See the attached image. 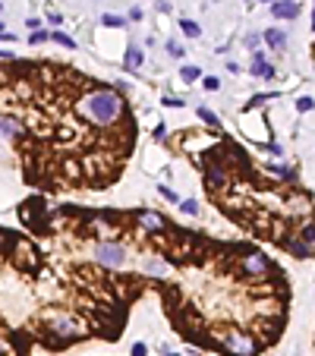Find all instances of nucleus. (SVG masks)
<instances>
[{
    "label": "nucleus",
    "instance_id": "nucleus-1",
    "mask_svg": "<svg viewBox=\"0 0 315 356\" xmlns=\"http://www.w3.org/2000/svg\"><path fill=\"white\" fill-rule=\"evenodd\" d=\"M76 110L91 126H104V129H120L123 123H133V117L126 114L123 98L107 85H91L85 95H79Z\"/></svg>",
    "mask_w": 315,
    "mask_h": 356
},
{
    "label": "nucleus",
    "instance_id": "nucleus-2",
    "mask_svg": "<svg viewBox=\"0 0 315 356\" xmlns=\"http://www.w3.org/2000/svg\"><path fill=\"white\" fill-rule=\"evenodd\" d=\"M258 347H262V344H255L249 331H230L224 341L217 344V350L227 353V356H255Z\"/></svg>",
    "mask_w": 315,
    "mask_h": 356
},
{
    "label": "nucleus",
    "instance_id": "nucleus-3",
    "mask_svg": "<svg viewBox=\"0 0 315 356\" xmlns=\"http://www.w3.org/2000/svg\"><path fill=\"white\" fill-rule=\"evenodd\" d=\"M95 262L104 268H123L129 262V249L120 246V243H107V240H98L95 243Z\"/></svg>",
    "mask_w": 315,
    "mask_h": 356
},
{
    "label": "nucleus",
    "instance_id": "nucleus-4",
    "mask_svg": "<svg viewBox=\"0 0 315 356\" xmlns=\"http://www.w3.org/2000/svg\"><path fill=\"white\" fill-rule=\"evenodd\" d=\"M274 271H281V268H274L271 265V258L262 255L258 249H243V255H239V274H274Z\"/></svg>",
    "mask_w": 315,
    "mask_h": 356
},
{
    "label": "nucleus",
    "instance_id": "nucleus-5",
    "mask_svg": "<svg viewBox=\"0 0 315 356\" xmlns=\"http://www.w3.org/2000/svg\"><path fill=\"white\" fill-rule=\"evenodd\" d=\"M47 328H51V334H63V344L82 334V322L76 315H54L47 322Z\"/></svg>",
    "mask_w": 315,
    "mask_h": 356
},
{
    "label": "nucleus",
    "instance_id": "nucleus-6",
    "mask_svg": "<svg viewBox=\"0 0 315 356\" xmlns=\"http://www.w3.org/2000/svg\"><path fill=\"white\" fill-rule=\"evenodd\" d=\"M136 224H139V227L142 230H152V233H171L174 227H171V224L167 221H164L161 215H155V211H136Z\"/></svg>",
    "mask_w": 315,
    "mask_h": 356
},
{
    "label": "nucleus",
    "instance_id": "nucleus-7",
    "mask_svg": "<svg viewBox=\"0 0 315 356\" xmlns=\"http://www.w3.org/2000/svg\"><path fill=\"white\" fill-rule=\"evenodd\" d=\"M300 4H296V0H274L271 4V16L274 19H296V16H300Z\"/></svg>",
    "mask_w": 315,
    "mask_h": 356
},
{
    "label": "nucleus",
    "instance_id": "nucleus-8",
    "mask_svg": "<svg viewBox=\"0 0 315 356\" xmlns=\"http://www.w3.org/2000/svg\"><path fill=\"white\" fill-rule=\"evenodd\" d=\"M252 76H262V79L274 76V66L265 63V54H252Z\"/></svg>",
    "mask_w": 315,
    "mask_h": 356
},
{
    "label": "nucleus",
    "instance_id": "nucleus-9",
    "mask_svg": "<svg viewBox=\"0 0 315 356\" xmlns=\"http://www.w3.org/2000/svg\"><path fill=\"white\" fill-rule=\"evenodd\" d=\"M142 60H145V54H142V48H126V57H123V66L126 69H139L142 66Z\"/></svg>",
    "mask_w": 315,
    "mask_h": 356
},
{
    "label": "nucleus",
    "instance_id": "nucleus-10",
    "mask_svg": "<svg viewBox=\"0 0 315 356\" xmlns=\"http://www.w3.org/2000/svg\"><path fill=\"white\" fill-rule=\"evenodd\" d=\"M16 133H19V123H16L13 117H0V136H4V139H13Z\"/></svg>",
    "mask_w": 315,
    "mask_h": 356
},
{
    "label": "nucleus",
    "instance_id": "nucleus-11",
    "mask_svg": "<svg viewBox=\"0 0 315 356\" xmlns=\"http://www.w3.org/2000/svg\"><path fill=\"white\" fill-rule=\"evenodd\" d=\"M265 41H268V48H284V44H287V35L277 32V29H268V32H265Z\"/></svg>",
    "mask_w": 315,
    "mask_h": 356
},
{
    "label": "nucleus",
    "instance_id": "nucleus-12",
    "mask_svg": "<svg viewBox=\"0 0 315 356\" xmlns=\"http://www.w3.org/2000/svg\"><path fill=\"white\" fill-rule=\"evenodd\" d=\"M180 29H183V35H186V38H199V35H202V26L192 22V19H180Z\"/></svg>",
    "mask_w": 315,
    "mask_h": 356
},
{
    "label": "nucleus",
    "instance_id": "nucleus-13",
    "mask_svg": "<svg viewBox=\"0 0 315 356\" xmlns=\"http://www.w3.org/2000/svg\"><path fill=\"white\" fill-rule=\"evenodd\" d=\"M180 76H183V82H196V79L202 76V69H199V66H183Z\"/></svg>",
    "mask_w": 315,
    "mask_h": 356
},
{
    "label": "nucleus",
    "instance_id": "nucleus-14",
    "mask_svg": "<svg viewBox=\"0 0 315 356\" xmlns=\"http://www.w3.org/2000/svg\"><path fill=\"white\" fill-rule=\"evenodd\" d=\"M51 38H54V41H57V44H63V48H69V51H72V48H76V41H72V38H66V35H63V32H54V35H51Z\"/></svg>",
    "mask_w": 315,
    "mask_h": 356
},
{
    "label": "nucleus",
    "instance_id": "nucleus-15",
    "mask_svg": "<svg viewBox=\"0 0 315 356\" xmlns=\"http://www.w3.org/2000/svg\"><path fill=\"white\" fill-rule=\"evenodd\" d=\"M101 22H104V26H110V29L126 26V19H120V16H110V13H107V16H101Z\"/></svg>",
    "mask_w": 315,
    "mask_h": 356
},
{
    "label": "nucleus",
    "instance_id": "nucleus-16",
    "mask_svg": "<svg viewBox=\"0 0 315 356\" xmlns=\"http://www.w3.org/2000/svg\"><path fill=\"white\" fill-rule=\"evenodd\" d=\"M180 208L186 211V215H199V202L196 199H186V202H180Z\"/></svg>",
    "mask_w": 315,
    "mask_h": 356
},
{
    "label": "nucleus",
    "instance_id": "nucleus-17",
    "mask_svg": "<svg viewBox=\"0 0 315 356\" xmlns=\"http://www.w3.org/2000/svg\"><path fill=\"white\" fill-rule=\"evenodd\" d=\"M199 120H205L208 126H217V117L211 114V110H205V107H199Z\"/></svg>",
    "mask_w": 315,
    "mask_h": 356
},
{
    "label": "nucleus",
    "instance_id": "nucleus-18",
    "mask_svg": "<svg viewBox=\"0 0 315 356\" xmlns=\"http://www.w3.org/2000/svg\"><path fill=\"white\" fill-rule=\"evenodd\" d=\"M164 48H167V54H171V57H183V54H186V51H183V44H177V41H167Z\"/></svg>",
    "mask_w": 315,
    "mask_h": 356
},
{
    "label": "nucleus",
    "instance_id": "nucleus-19",
    "mask_svg": "<svg viewBox=\"0 0 315 356\" xmlns=\"http://www.w3.org/2000/svg\"><path fill=\"white\" fill-rule=\"evenodd\" d=\"M296 110H300V114H309V110H312V98H309V95L300 98V101H296Z\"/></svg>",
    "mask_w": 315,
    "mask_h": 356
},
{
    "label": "nucleus",
    "instance_id": "nucleus-20",
    "mask_svg": "<svg viewBox=\"0 0 315 356\" xmlns=\"http://www.w3.org/2000/svg\"><path fill=\"white\" fill-rule=\"evenodd\" d=\"M205 88H208V91H217V88H221V79H217V76H205Z\"/></svg>",
    "mask_w": 315,
    "mask_h": 356
},
{
    "label": "nucleus",
    "instance_id": "nucleus-21",
    "mask_svg": "<svg viewBox=\"0 0 315 356\" xmlns=\"http://www.w3.org/2000/svg\"><path fill=\"white\" fill-rule=\"evenodd\" d=\"M47 41V32H32V44H41Z\"/></svg>",
    "mask_w": 315,
    "mask_h": 356
},
{
    "label": "nucleus",
    "instance_id": "nucleus-22",
    "mask_svg": "<svg viewBox=\"0 0 315 356\" xmlns=\"http://www.w3.org/2000/svg\"><path fill=\"white\" fill-rule=\"evenodd\" d=\"M161 196L167 199V202H177V193H174V189H167V186H161Z\"/></svg>",
    "mask_w": 315,
    "mask_h": 356
},
{
    "label": "nucleus",
    "instance_id": "nucleus-23",
    "mask_svg": "<svg viewBox=\"0 0 315 356\" xmlns=\"http://www.w3.org/2000/svg\"><path fill=\"white\" fill-rule=\"evenodd\" d=\"M164 104H167V107H183V101H180V98H164Z\"/></svg>",
    "mask_w": 315,
    "mask_h": 356
},
{
    "label": "nucleus",
    "instance_id": "nucleus-24",
    "mask_svg": "<svg viewBox=\"0 0 315 356\" xmlns=\"http://www.w3.org/2000/svg\"><path fill=\"white\" fill-rule=\"evenodd\" d=\"M145 353H148L145 344H136V347H133V356H145Z\"/></svg>",
    "mask_w": 315,
    "mask_h": 356
},
{
    "label": "nucleus",
    "instance_id": "nucleus-25",
    "mask_svg": "<svg viewBox=\"0 0 315 356\" xmlns=\"http://www.w3.org/2000/svg\"><path fill=\"white\" fill-rule=\"evenodd\" d=\"M0 60H13V54L10 51H0Z\"/></svg>",
    "mask_w": 315,
    "mask_h": 356
},
{
    "label": "nucleus",
    "instance_id": "nucleus-26",
    "mask_svg": "<svg viewBox=\"0 0 315 356\" xmlns=\"http://www.w3.org/2000/svg\"><path fill=\"white\" fill-rule=\"evenodd\" d=\"M0 353H4V341H0Z\"/></svg>",
    "mask_w": 315,
    "mask_h": 356
},
{
    "label": "nucleus",
    "instance_id": "nucleus-27",
    "mask_svg": "<svg viewBox=\"0 0 315 356\" xmlns=\"http://www.w3.org/2000/svg\"><path fill=\"white\" fill-rule=\"evenodd\" d=\"M265 4H274V0H265Z\"/></svg>",
    "mask_w": 315,
    "mask_h": 356
}]
</instances>
